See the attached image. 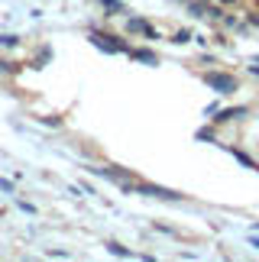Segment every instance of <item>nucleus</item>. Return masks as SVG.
Returning <instances> with one entry per match:
<instances>
[{
	"label": "nucleus",
	"instance_id": "1",
	"mask_svg": "<svg viewBox=\"0 0 259 262\" xmlns=\"http://www.w3.org/2000/svg\"><path fill=\"white\" fill-rule=\"evenodd\" d=\"M88 39H91V46L104 49L107 55H117V52H130V46L123 42L120 36H114V33H97V29H91V33H88Z\"/></svg>",
	"mask_w": 259,
	"mask_h": 262
},
{
	"label": "nucleus",
	"instance_id": "2",
	"mask_svg": "<svg viewBox=\"0 0 259 262\" xmlns=\"http://www.w3.org/2000/svg\"><path fill=\"white\" fill-rule=\"evenodd\" d=\"M201 81H204L207 88H214L217 94H233V91L240 88V81H236L233 75H224V72H204Z\"/></svg>",
	"mask_w": 259,
	"mask_h": 262
},
{
	"label": "nucleus",
	"instance_id": "3",
	"mask_svg": "<svg viewBox=\"0 0 259 262\" xmlns=\"http://www.w3.org/2000/svg\"><path fill=\"white\" fill-rule=\"evenodd\" d=\"M136 194H146V198H159V201H182L185 194H178V191L172 188H162V185H149V181H139V185H133Z\"/></svg>",
	"mask_w": 259,
	"mask_h": 262
},
{
	"label": "nucleus",
	"instance_id": "4",
	"mask_svg": "<svg viewBox=\"0 0 259 262\" xmlns=\"http://www.w3.org/2000/svg\"><path fill=\"white\" fill-rule=\"evenodd\" d=\"M126 33H130V36H146V39H162L143 16H130V19H126Z\"/></svg>",
	"mask_w": 259,
	"mask_h": 262
},
{
	"label": "nucleus",
	"instance_id": "5",
	"mask_svg": "<svg viewBox=\"0 0 259 262\" xmlns=\"http://www.w3.org/2000/svg\"><path fill=\"white\" fill-rule=\"evenodd\" d=\"M130 58H136V62H146V65H159V55L149 52V49H130L126 52Z\"/></svg>",
	"mask_w": 259,
	"mask_h": 262
},
{
	"label": "nucleus",
	"instance_id": "6",
	"mask_svg": "<svg viewBox=\"0 0 259 262\" xmlns=\"http://www.w3.org/2000/svg\"><path fill=\"white\" fill-rule=\"evenodd\" d=\"M243 114H246V107H227V110H221V117H214V123H230V120L243 117Z\"/></svg>",
	"mask_w": 259,
	"mask_h": 262
},
{
	"label": "nucleus",
	"instance_id": "7",
	"mask_svg": "<svg viewBox=\"0 0 259 262\" xmlns=\"http://www.w3.org/2000/svg\"><path fill=\"white\" fill-rule=\"evenodd\" d=\"M104 246H107V253H114V256H120V259H130V256H133V253H130L126 246H120V243H114V239H111V243H104Z\"/></svg>",
	"mask_w": 259,
	"mask_h": 262
},
{
	"label": "nucleus",
	"instance_id": "8",
	"mask_svg": "<svg viewBox=\"0 0 259 262\" xmlns=\"http://www.w3.org/2000/svg\"><path fill=\"white\" fill-rule=\"evenodd\" d=\"M188 10H191V16H204L207 0H188Z\"/></svg>",
	"mask_w": 259,
	"mask_h": 262
},
{
	"label": "nucleus",
	"instance_id": "9",
	"mask_svg": "<svg viewBox=\"0 0 259 262\" xmlns=\"http://www.w3.org/2000/svg\"><path fill=\"white\" fill-rule=\"evenodd\" d=\"M230 152H233V159H236L240 165H246V168H256V162H253V159L246 156V152H240V149H230Z\"/></svg>",
	"mask_w": 259,
	"mask_h": 262
},
{
	"label": "nucleus",
	"instance_id": "10",
	"mask_svg": "<svg viewBox=\"0 0 259 262\" xmlns=\"http://www.w3.org/2000/svg\"><path fill=\"white\" fill-rule=\"evenodd\" d=\"M101 4H104L107 10H111V13H126V7L120 4V0H101Z\"/></svg>",
	"mask_w": 259,
	"mask_h": 262
},
{
	"label": "nucleus",
	"instance_id": "11",
	"mask_svg": "<svg viewBox=\"0 0 259 262\" xmlns=\"http://www.w3.org/2000/svg\"><path fill=\"white\" fill-rule=\"evenodd\" d=\"M188 39H191V29H178V33L172 36V42H175V46H185Z\"/></svg>",
	"mask_w": 259,
	"mask_h": 262
},
{
	"label": "nucleus",
	"instance_id": "12",
	"mask_svg": "<svg viewBox=\"0 0 259 262\" xmlns=\"http://www.w3.org/2000/svg\"><path fill=\"white\" fill-rule=\"evenodd\" d=\"M0 46H4V49H13V46H19V36H13V33L0 36Z\"/></svg>",
	"mask_w": 259,
	"mask_h": 262
},
{
	"label": "nucleus",
	"instance_id": "13",
	"mask_svg": "<svg viewBox=\"0 0 259 262\" xmlns=\"http://www.w3.org/2000/svg\"><path fill=\"white\" fill-rule=\"evenodd\" d=\"M198 139H207V143H214V129H198Z\"/></svg>",
	"mask_w": 259,
	"mask_h": 262
},
{
	"label": "nucleus",
	"instance_id": "14",
	"mask_svg": "<svg viewBox=\"0 0 259 262\" xmlns=\"http://www.w3.org/2000/svg\"><path fill=\"white\" fill-rule=\"evenodd\" d=\"M0 72H19V65H13V62H0Z\"/></svg>",
	"mask_w": 259,
	"mask_h": 262
},
{
	"label": "nucleus",
	"instance_id": "15",
	"mask_svg": "<svg viewBox=\"0 0 259 262\" xmlns=\"http://www.w3.org/2000/svg\"><path fill=\"white\" fill-rule=\"evenodd\" d=\"M0 191H13V185H10V181H4V178H0Z\"/></svg>",
	"mask_w": 259,
	"mask_h": 262
},
{
	"label": "nucleus",
	"instance_id": "16",
	"mask_svg": "<svg viewBox=\"0 0 259 262\" xmlns=\"http://www.w3.org/2000/svg\"><path fill=\"white\" fill-rule=\"evenodd\" d=\"M246 19H250L253 26H259V16H256V13H250V16H246Z\"/></svg>",
	"mask_w": 259,
	"mask_h": 262
},
{
	"label": "nucleus",
	"instance_id": "17",
	"mask_svg": "<svg viewBox=\"0 0 259 262\" xmlns=\"http://www.w3.org/2000/svg\"><path fill=\"white\" fill-rule=\"evenodd\" d=\"M217 4H221V7H230V4H236V0H217Z\"/></svg>",
	"mask_w": 259,
	"mask_h": 262
},
{
	"label": "nucleus",
	"instance_id": "18",
	"mask_svg": "<svg viewBox=\"0 0 259 262\" xmlns=\"http://www.w3.org/2000/svg\"><path fill=\"white\" fill-rule=\"evenodd\" d=\"M250 243H253V246H256V249H259V236H250Z\"/></svg>",
	"mask_w": 259,
	"mask_h": 262
},
{
	"label": "nucleus",
	"instance_id": "19",
	"mask_svg": "<svg viewBox=\"0 0 259 262\" xmlns=\"http://www.w3.org/2000/svg\"><path fill=\"white\" fill-rule=\"evenodd\" d=\"M256 7H259V0H256Z\"/></svg>",
	"mask_w": 259,
	"mask_h": 262
},
{
	"label": "nucleus",
	"instance_id": "20",
	"mask_svg": "<svg viewBox=\"0 0 259 262\" xmlns=\"http://www.w3.org/2000/svg\"><path fill=\"white\" fill-rule=\"evenodd\" d=\"M256 172H259V165H256Z\"/></svg>",
	"mask_w": 259,
	"mask_h": 262
},
{
	"label": "nucleus",
	"instance_id": "21",
	"mask_svg": "<svg viewBox=\"0 0 259 262\" xmlns=\"http://www.w3.org/2000/svg\"><path fill=\"white\" fill-rule=\"evenodd\" d=\"M185 4H188V0H185Z\"/></svg>",
	"mask_w": 259,
	"mask_h": 262
}]
</instances>
